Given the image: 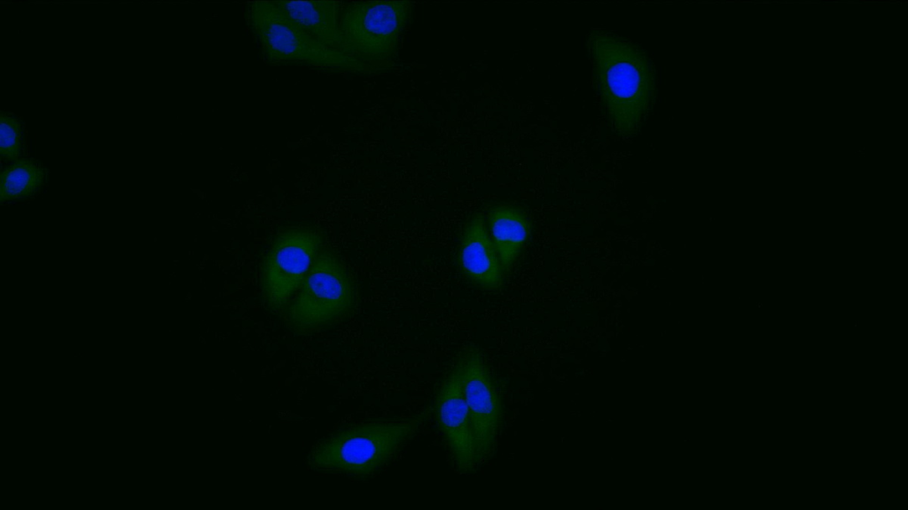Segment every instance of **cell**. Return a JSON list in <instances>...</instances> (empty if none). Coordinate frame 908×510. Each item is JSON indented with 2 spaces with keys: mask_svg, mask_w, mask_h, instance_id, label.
Instances as JSON below:
<instances>
[{
  "mask_svg": "<svg viewBox=\"0 0 908 510\" xmlns=\"http://www.w3.org/2000/svg\"><path fill=\"white\" fill-rule=\"evenodd\" d=\"M586 46L595 90L611 128L635 136L653 110L656 73L638 45L614 33L592 29Z\"/></svg>",
  "mask_w": 908,
  "mask_h": 510,
  "instance_id": "obj_1",
  "label": "cell"
},
{
  "mask_svg": "<svg viewBox=\"0 0 908 510\" xmlns=\"http://www.w3.org/2000/svg\"><path fill=\"white\" fill-rule=\"evenodd\" d=\"M428 413L426 409L404 420L375 421L346 428L320 442L310 452L308 464L317 471L372 475L417 433Z\"/></svg>",
  "mask_w": 908,
  "mask_h": 510,
  "instance_id": "obj_2",
  "label": "cell"
},
{
  "mask_svg": "<svg viewBox=\"0 0 908 510\" xmlns=\"http://www.w3.org/2000/svg\"><path fill=\"white\" fill-rule=\"evenodd\" d=\"M245 15L262 56L270 65L304 66L332 73L369 75L359 61L319 42L282 14L271 1L247 3Z\"/></svg>",
  "mask_w": 908,
  "mask_h": 510,
  "instance_id": "obj_3",
  "label": "cell"
},
{
  "mask_svg": "<svg viewBox=\"0 0 908 510\" xmlns=\"http://www.w3.org/2000/svg\"><path fill=\"white\" fill-rule=\"evenodd\" d=\"M412 6L404 0L346 4L340 17L344 52L359 61L369 75L393 70Z\"/></svg>",
  "mask_w": 908,
  "mask_h": 510,
  "instance_id": "obj_4",
  "label": "cell"
},
{
  "mask_svg": "<svg viewBox=\"0 0 908 510\" xmlns=\"http://www.w3.org/2000/svg\"><path fill=\"white\" fill-rule=\"evenodd\" d=\"M356 304V290L348 271L337 254L325 248L287 305L286 319L295 332H313L344 319Z\"/></svg>",
  "mask_w": 908,
  "mask_h": 510,
  "instance_id": "obj_5",
  "label": "cell"
},
{
  "mask_svg": "<svg viewBox=\"0 0 908 510\" xmlns=\"http://www.w3.org/2000/svg\"><path fill=\"white\" fill-rule=\"evenodd\" d=\"M323 243L322 234L307 227L291 228L276 236L262 267V293L270 309L278 311L287 306Z\"/></svg>",
  "mask_w": 908,
  "mask_h": 510,
  "instance_id": "obj_6",
  "label": "cell"
},
{
  "mask_svg": "<svg viewBox=\"0 0 908 510\" xmlns=\"http://www.w3.org/2000/svg\"><path fill=\"white\" fill-rule=\"evenodd\" d=\"M455 366L467 406L480 463L493 452L503 421V402L483 353L465 347Z\"/></svg>",
  "mask_w": 908,
  "mask_h": 510,
  "instance_id": "obj_7",
  "label": "cell"
},
{
  "mask_svg": "<svg viewBox=\"0 0 908 510\" xmlns=\"http://www.w3.org/2000/svg\"><path fill=\"white\" fill-rule=\"evenodd\" d=\"M434 413L437 428L458 471L465 474L474 472L480 461L469 411L455 365L436 392Z\"/></svg>",
  "mask_w": 908,
  "mask_h": 510,
  "instance_id": "obj_8",
  "label": "cell"
},
{
  "mask_svg": "<svg viewBox=\"0 0 908 510\" xmlns=\"http://www.w3.org/2000/svg\"><path fill=\"white\" fill-rule=\"evenodd\" d=\"M461 273L478 287L495 290L504 283L505 269L488 232L483 215L476 213L465 224L457 252Z\"/></svg>",
  "mask_w": 908,
  "mask_h": 510,
  "instance_id": "obj_9",
  "label": "cell"
},
{
  "mask_svg": "<svg viewBox=\"0 0 908 510\" xmlns=\"http://www.w3.org/2000/svg\"><path fill=\"white\" fill-rule=\"evenodd\" d=\"M276 8L322 44L344 52L340 27L341 3L333 0H272Z\"/></svg>",
  "mask_w": 908,
  "mask_h": 510,
  "instance_id": "obj_10",
  "label": "cell"
},
{
  "mask_svg": "<svg viewBox=\"0 0 908 510\" xmlns=\"http://www.w3.org/2000/svg\"><path fill=\"white\" fill-rule=\"evenodd\" d=\"M486 225L505 271L518 259L531 234L525 212L510 204H497L487 211Z\"/></svg>",
  "mask_w": 908,
  "mask_h": 510,
  "instance_id": "obj_11",
  "label": "cell"
},
{
  "mask_svg": "<svg viewBox=\"0 0 908 510\" xmlns=\"http://www.w3.org/2000/svg\"><path fill=\"white\" fill-rule=\"evenodd\" d=\"M43 182L44 172L40 166L29 159H18L1 173L0 202L28 197Z\"/></svg>",
  "mask_w": 908,
  "mask_h": 510,
  "instance_id": "obj_12",
  "label": "cell"
},
{
  "mask_svg": "<svg viewBox=\"0 0 908 510\" xmlns=\"http://www.w3.org/2000/svg\"><path fill=\"white\" fill-rule=\"evenodd\" d=\"M21 150V124L7 114H0V153L8 160L15 159Z\"/></svg>",
  "mask_w": 908,
  "mask_h": 510,
  "instance_id": "obj_13",
  "label": "cell"
},
{
  "mask_svg": "<svg viewBox=\"0 0 908 510\" xmlns=\"http://www.w3.org/2000/svg\"><path fill=\"white\" fill-rule=\"evenodd\" d=\"M798 3H799V4H820V2H811V1H806V2H798Z\"/></svg>",
  "mask_w": 908,
  "mask_h": 510,
  "instance_id": "obj_14",
  "label": "cell"
},
{
  "mask_svg": "<svg viewBox=\"0 0 908 510\" xmlns=\"http://www.w3.org/2000/svg\"><path fill=\"white\" fill-rule=\"evenodd\" d=\"M779 3H780L781 4H794V2H779Z\"/></svg>",
  "mask_w": 908,
  "mask_h": 510,
  "instance_id": "obj_15",
  "label": "cell"
}]
</instances>
